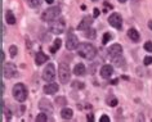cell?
I'll return each instance as SVG.
<instances>
[{
  "mask_svg": "<svg viewBox=\"0 0 152 122\" xmlns=\"http://www.w3.org/2000/svg\"><path fill=\"white\" fill-rule=\"evenodd\" d=\"M119 1H120V3H125V1H126V0H119Z\"/></svg>",
  "mask_w": 152,
  "mask_h": 122,
  "instance_id": "40",
  "label": "cell"
},
{
  "mask_svg": "<svg viewBox=\"0 0 152 122\" xmlns=\"http://www.w3.org/2000/svg\"><path fill=\"white\" fill-rule=\"evenodd\" d=\"M93 18H94V17H89V16L84 17V18L81 20L80 23H79L77 28H79V30H84V31H85L86 28H89L90 26H92V23H93Z\"/></svg>",
  "mask_w": 152,
  "mask_h": 122,
  "instance_id": "12",
  "label": "cell"
},
{
  "mask_svg": "<svg viewBox=\"0 0 152 122\" xmlns=\"http://www.w3.org/2000/svg\"><path fill=\"white\" fill-rule=\"evenodd\" d=\"M111 39H112V35H111V33H110V32H106L104 35H103V40H102V43H103V44H107Z\"/></svg>",
  "mask_w": 152,
  "mask_h": 122,
  "instance_id": "24",
  "label": "cell"
},
{
  "mask_svg": "<svg viewBox=\"0 0 152 122\" xmlns=\"http://www.w3.org/2000/svg\"><path fill=\"white\" fill-rule=\"evenodd\" d=\"M17 73V68L14 66V63H8L4 62V66H3V76L7 78H12L14 75Z\"/></svg>",
  "mask_w": 152,
  "mask_h": 122,
  "instance_id": "8",
  "label": "cell"
},
{
  "mask_svg": "<svg viewBox=\"0 0 152 122\" xmlns=\"http://www.w3.org/2000/svg\"><path fill=\"white\" fill-rule=\"evenodd\" d=\"M47 120H48V116H47V113H45V112L37 114V117H36V121L37 122H45Z\"/></svg>",
  "mask_w": 152,
  "mask_h": 122,
  "instance_id": "22",
  "label": "cell"
},
{
  "mask_svg": "<svg viewBox=\"0 0 152 122\" xmlns=\"http://www.w3.org/2000/svg\"><path fill=\"white\" fill-rule=\"evenodd\" d=\"M56 103L58 105H64V104H66V99H64V98H57L56 99Z\"/></svg>",
  "mask_w": 152,
  "mask_h": 122,
  "instance_id": "29",
  "label": "cell"
},
{
  "mask_svg": "<svg viewBox=\"0 0 152 122\" xmlns=\"http://www.w3.org/2000/svg\"><path fill=\"white\" fill-rule=\"evenodd\" d=\"M1 62L3 63L5 62V54H4V52H1Z\"/></svg>",
  "mask_w": 152,
  "mask_h": 122,
  "instance_id": "35",
  "label": "cell"
},
{
  "mask_svg": "<svg viewBox=\"0 0 152 122\" xmlns=\"http://www.w3.org/2000/svg\"><path fill=\"white\" fill-rule=\"evenodd\" d=\"M128 36L130 37V40H133L134 43H138V41H139V32L137 31L135 28H129Z\"/></svg>",
  "mask_w": 152,
  "mask_h": 122,
  "instance_id": "16",
  "label": "cell"
},
{
  "mask_svg": "<svg viewBox=\"0 0 152 122\" xmlns=\"http://www.w3.org/2000/svg\"><path fill=\"white\" fill-rule=\"evenodd\" d=\"M99 121H101V122H110V117H107V116H102Z\"/></svg>",
  "mask_w": 152,
  "mask_h": 122,
  "instance_id": "32",
  "label": "cell"
},
{
  "mask_svg": "<svg viewBox=\"0 0 152 122\" xmlns=\"http://www.w3.org/2000/svg\"><path fill=\"white\" fill-rule=\"evenodd\" d=\"M148 28H150V30H152V21H150V22H148Z\"/></svg>",
  "mask_w": 152,
  "mask_h": 122,
  "instance_id": "38",
  "label": "cell"
},
{
  "mask_svg": "<svg viewBox=\"0 0 152 122\" xmlns=\"http://www.w3.org/2000/svg\"><path fill=\"white\" fill-rule=\"evenodd\" d=\"M144 50L152 53V43H151V41H147V43L144 44Z\"/></svg>",
  "mask_w": 152,
  "mask_h": 122,
  "instance_id": "28",
  "label": "cell"
},
{
  "mask_svg": "<svg viewBox=\"0 0 152 122\" xmlns=\"http://www.w3.org/2000/svg\"><path fill=\"white\" fill-rule=\"evenodd\" d=\"M58 76H59V80L62 84H67L70 81V77H71V71H70V67L68 64L66 63H61L59 67H58Z\"/></svg>",
  "mask_w": 152,
  "mask_h": 122,
  "instance_id": "4",
  "label": "cell"
},
{
  "mask_svg": "<svg viewBox=\"0 0 152 122\" xmlns=\"http://www.w3.org/2000/svg\"><path fill=\"white\" fill-rule=\"evenodd\" d=\"M61 45H62V41H61L59 39H56V40H54V44H53V46L50 48V52H52V53H56V52L61 48Z\"/></svg>",
  "mask_w": 152,
  "mask_h": 122,
  "instance_id": "21",
  "label": "cell"
},
{
  "mask_svg": "<svg viewBox=\"0 0 152 122\" xmlns=\"http://www.w3.org/2000/svg\"><path fill=\"white\" fill-rule=\"evenodd\" d=\"M43 3V0H28V4L32 8H36V7H40V4Z\"/></svg>",
  "mask_w": 152,
  "mask_h": 122,
  "instance_id": "23",
  "label": "cell"
},
{
  "mask_svg": "<svg viewBox=\"0 0 152 122\" xmlns=\"http://www.w3.org/2000/svg\"><path fill=\"white\" fill-rule=\"evenodd\" d=\"M108 22L112 27L115 28H121V25H123V18L119 13H112L111 16L108 17Z\"/></svg>",
  "mask_w": 152,
  "mask_h": 122,
  "instance_id": "9",
  "label": "cell"
},
{
  "mask_svg": "<svg viewBox=\"0 0 152 122\" xmlns=\"http://www.w3.org/2000/svg\"><path fill=\"white\" fill-rule=\"evenodd\" d=\"M3 113H4L5 114V117H7V120H10V112H9V109H5L4 108V110H3Z\"/></svg>",
  "mask_w": 152,
  "mask_h": 122,
  "instance_id": "31",
  "label": "cell"
},
{
  "mask_svg": "<svg viewBox=\"0 0 152 122\" xmlns=\"http://www.w3.org/2000/svg\"><path fill=\"white\" fill-rule=\"evenodd\" d=\"M56 77V68H54V64H52V63H49L47 67L44 68V71H43V78H44V81H47V82H50L53 81Z\"/></svg>",
  "mask_w": 152,
  "mask_h": 122,
  "instance_id": "6",
  "label": "cell"
},
{
  "mask_svg": "<svg viewBox=\"0 0 152 122\" xmlns=\"http://www.w3.org/2000/svg\"><path fill=\"white\" fill-rule=\"evenodd\" d=\"M79 46V39L75 33L72 32H68L67 33V37H66V48L67 50H74Z\"/></svg>",
  "mask_w": 152,
  "mask_h": 122,
  "instance_id": "7",
  "label": "cell"
},
{
  "mask_svg": "<svg viewBox=\"0 0 152 122\" xmlns=\"http://www.w3.org/2000/svg\"><path fill=\"white\" fill-rule=\"evenodd\" d=\"M107 103H108V105L115 107L117 104V99L116 98H111V99H108V100H107Z\"/></svg>",
  "mask_w": 152,
  "mask_h": 122,
  "instance_id": "30",
  "label": "cell"
},
{
  "mask_svg": "<svg viewBox=\"0 0 152 122\" xmlns=\"http://www.w3.org/2000/svg\"><path fill=\"white\" fill-rule=\"evenodd\" d=\"M72 114H74V112H72L71 108H63L62 112H61V116H62L63 120H70V118H72Z\"/></svg>",
  "mask_w": 152,
  "mask_h": 122,
  "instance_id": "18",
  "label": "cell"
},
{
  "mask_svg": "<svg viewBox=\"0 0 152 122\" xmlns=\"http://www.w3.org/2000/svg\"><path fill=\"white\" fill-rule=\"evenodd\" d=\"M4 90H5V87H4V84H1V94H4Z\"/></svg>",
  "mask_w": 152,
  "mask_h": 122,
  "instance_id": "37",
  "label": "cell"
},
{
  "mask_svg": "<svg viewBox=\"0 0 152 122\" xmlns=\"http://www.w3.org/2000/svg\"><path fill=\"white\" fill-rule=\"evenodd\" d=\"M76 49H77V54L85 59H93L97 55V49L89 43L79 44V46Z\"/></svg>",
  "mask_w": 152,
  "mask_h": 122,
  "instance_id": "1",
  "label": "cell"
},
{
  "mask_svg": "<svg viewBox=\"0 0 152 122\" xmlns=\"http://www.w3.org/2000/svg\"><path fill=\"white\" fill-rule=\"evenodd\" d=\"M39 108L40 110H43L45 113H52L53 112V107L50 104V102L47 100V99H41L39 103Z\"/></svg>",
  "mask_w": 152,
  "mask_h": 122,
  "instance_id": "11",
  "label": "cell"
},
{
  "mask_svg": "<svg viewBox=\"0 0 152 122\" xmlns=\"http://www.w3.org/2000/svg\"><path fill=\"white\" fill-rule=\"evenodd\" d=\"M57 91H58V84H48L44 86L45 94H56Z\"/></svg>",
  "mask_w": 152,
  "mask_h": 122,
  "instance_id": "14",
  "label": "cell"
},
{
  "mask_svg": "<svg viewBox=\"0 0 152 122\" xmlns=\"http://www.w3.org/2000/svg\"><path fill=\"white\" fill-rule=\"evenodd\" d=\"M72 86L75 87V89H84V82H80V81H74L72 82Z\"/></svg>",
  "mask_w": 152,
  "mask_h": 122,
  "instance_id": "25",
  "label": "cell"
},
{
  "mask_svg": "<svg viewBox=\"0 0 152 122\" xmlns=\"http://www.w3.org/2000/svg\"><path fill=\"white\" fill-rule=\"evenodd\" d=\"M113 73V68L112 66H110V64H104L103 67L101 68V76L103 78H110Z\"/></svg>",
  "mask_w": 152,
  "mask_h": 122,
  "instance_id": "13",
  "label": "cell"
},
{
  "mask_svg": "<svg viewBox=\"0 0 152 122\" xmlns=\"http://www.w3.org/2000/svg\"><path fill=\"white\" fill-rule=\"evenodd\" d=\"M143 63H144V66H151V64H152V57H151V55L144 57Z\"/></svg>",
  "mask_w": 152,
  "mask_h": 122,
  "instance_id": "26",
  "label": "cell"
},
{
  "mask_svg": "<svg viewBox=\"0 0 152 122\" xmlns=\"http://www.w3.org/2000/svg\"><path fill=\"white\" fill-rule=\"evenodd\" d=\"M45 1H47V3H48V4H52V3H53V1H54V0H45Z\"/></svg>",
  "mask_w": 152,
  "mask_h": 122,
  "instance_id": "39",
  "label": "cell"
},
{
  "mask_svg": "<svg viewBox=\"0 0 152 122\" xmlns=\"http://www.w3.org/2000/svg\"><path fill=\"white\" fill-rule=\"evenodd\" d=\"M9 53H10V57H16L17 55V46L12 45V46L9 48Z\"/></svg>",
  "mask_w": 152,
  "mask_h": 122,
  "instance_id": "27",
  "label": "cell"
},
{
  "mask_svg": "<svg viewBox=\"0 0 152 122\" xmlns=\"http://www.w3.org/2000/svg\"><path fill=\"white\" fill-rule=\"evenodd\" d=\"M74 73L76 76H84L85 75V66L83 63L76 64L75 68H74Z\"/></svg>",
  "mask_w": 152,
  "mask_h": 122,
  "instance_id": "17",
  "label": "cell"
},
{
  "mask_svg": "<svg viewBox=\"0 0 152 122\" xmlns=\"http://www.w3.org/2000/svg\"><path fill=\"white\" fill-rule=\"evenodd\" d=\"M86 120H88V121H94L93 114H88V116H86Z\"/></svg>",
  "mask_w": 152,
  "mask_h": 122,
  "instance_id": "34",
  "label": "cell"
},
{
  "mask_svg": "<svg viewBox=\"0 0 152 122\" xmlns=\"http://www.w3.org/2000/svg\"><path fill=\"white\" fill-rule=\"evenodd\" d=\"M117 82H119V80H117V78H116V80H112V81H111V84H112V85H116Z\"/></svg>",
  "mask_w": 152,
  "mask_h": 122,
  "instance_id": "36",
  "label": "cell"
},
{
  "mask_svg": "<svg viewBox=\"0 0 152 122\" xmlns=\"http://www.w3.org/2000/svg\"><path fill=\"white\" fill-rule=\"evenodd\" d=\"M93 12H94V13H93V17H94V18H97L98 16H99V9H98V8H96V9L93 10Z\"/></svg>",
  "mask_w": 152,
  "mask_h": 122,
  "instance_id": "33",
  "label": "cell"
},
{
  "mask_svg": "<svg viewBox=\"0 0 152 122\" xmlns=\"http://www.w3.org/2000/svg\"><path fill=\"white\" fill-rule=\"evenodd\" d=\"M108 55H110V58H116V57H120L121 55V53H123V46H121L120 44H113L111 45V46L108 48Z\"/></svg>",
  "mask_w": 152,
  "mask_h": 122,
  "instance_id": "10",
  "label": "cell"
},
{
  "mask_svg": "<svg viewBox=\"0 0 152 122\" xmlns=\"http://www.w3.org/2000/svg\"><path fill=\"white\" fill-rule=\"evenodd\" d=\"M64 28H66V23H64L63 18H57L52 22L50 25V32L54 33V35H59V33L64 32Z\"/></svg>",
  "mask_w": 152,
  "mask_h": 122,
  "instance_id": "5",
  "label": "cell"
},
{
  "mask_svg": "<svg viewBox=\"0 0 152 122\" xmlns=\"http://www.w3.org/2000/svg\"><path fill=\"white\" fill-rule=\"evenodd\" d=\"M84 36L85 37H88V39H94L96 37V30H93V28H86L85 30V32H84Z\"/></svg>",
  "mask_w": 152,
  "mask_h": 122,
  "instance_id": "20",
  "label": "cell"
},
{
  "mask_svg": "<svg viewBox=\"0 0 152 122\" xmlns=\"http://www.w3.org/2000/svg\"><path fill=\"white\" fill-rule=\"evenodd\" d=\"M13 97L18 102H25L26 98H27V89L23 84H16L13 86Z\"/></svg>",
  "mask_w": 152,
  "mask_h": 122,
  "instance_id": "2",
  "label": "cell"
},
{
  "mask_svg": "<svg viewBox=\"0 0 152 122\" xmlns=\"http://www.w3.org/2000/svg\"><path fill=\"white\" fill-rule=\"evenodd\" d=\"M48 60V55L47 54H44L43 52H39L36 54V58H35V62H36V64L37 66H41L43 63H45Z\"/></svg>",
  "mask_w": 152,
  "mask_h": 122,
  "instance_id": "15",
  "label": "cell"
},
{
  "mask_svg": "<svg viewBox=\"0 0 152 122\" xmlns=\"http://www.w3.org/2000/svg\"><path fill=\"white\" fill-rule=\"evenodd\" d=\"M5 21H7V23H9V25H14V23H16V17H14L13 12H10V10H7V13H5Z\"/></svg>",
  "mask_w": 152,
  "mask_h": 122,
  "instance_id": "19",
  "label": "cell"
},
{
  "mask_svg": "<svg viewBox=\"0 0 152 122\" xmlns=\"http://www.w3.org/2000/svg\"><path fill=\"white\" fill-rule=\"evenodd\" d=\"M59 14H61L59 7H52V8H48L41 14V18H43V21H45V22H52V21L57 20V18L59 17Z\"/></svg>",
  "mask_w": 152,
  "mask_h": 122,
  "instance_id": "3",
  "label": "cell"
}]
</instances>
